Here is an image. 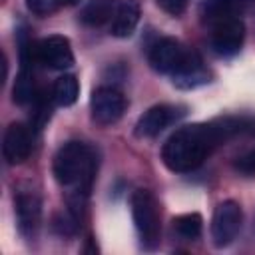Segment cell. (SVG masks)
I'll use <instances>...</instances> for the list:
<instances>
[{
    "label": "cell",
    "instance_id": "19",
    "mask_svg": "<svg viewBox=\"0 0 255 255\" xmlns=\"http://www.w3.org/2000/svg\"><path fill=\"white\" fill-rule=\"evenodd\" d=\"M155 2H157V6H159L163 12H167L169 16H179V14L185 12L189 0H155Z\"/></svg>",
    "mask_w": 255,
    "mask_h": 255
},
{
    "label": "cell",
    "instance_id": "10",
    "mask_svg": "<svg viewBox=\"0 0 255 255\" xmlns=\"http://www.w3.org/2000/svg\"><path fill=\"white\" fill-rule=\"evenodd\" d=\"M189 48L181 46L175 38H161L149 50V66L159 74H173L187 58Z\"/></svg>",
    "mask_w": 255,
    "mask_h": 255
},
{
    "label": "cell",
    "instance_id": "16",
    "mask_svg": "<svg viewBox=\"0 0 255 255\" xmlns=\"http://www.w3.org/2000/svg\"><path fill=\"white\" fill-rule=\"evenodd\" d=\"M78 96H80V84H78V78L74 74H64L54 82L52 98L58 106H62V108L74 106Z\"/></svg>",
    "mask_w": 255,
    "mask_h": 255
},
{
    "label": "cell",
    "instance_id": "8",
    "mask_svg": "<svg viewBox=\"0 0 255 255\" xmlns=\"http://www.w3.org/2000/svg\"><path fill=\"white\" fill-rule=\"evenodd\" d=\"M18 231L24 239H36L42 223V201L34 191H18L14 197Z\"/></svg>",
    "mask_w": 255,
    "mask_h": 255
},
{
    "label": "cell",
    "instance_id": "2",
    "mask_svg": "<svg viewBox=\"0 0 255 255\" xmlns=\"http://www.w3.org/2000/svg\"><path fill=\"white\" fill-rule=\"evenodd\" d=\"M96 153L84 141H66L54 155L52 171L62 187H72L78 193L88 195L96 177Z\"/></svg>",
    "mask_w": 255,
    "mask_h": 255
},
{
    "label": "cell",
    "instance_id": "9",
    "mask_svg": "<svg viewBox=\"0 0 255 255\" xmlns=\"http://www.w3.org/2000/svg\"><path fill=\"white\" fill-rule=\"evenodd\" d=\"M245 40V24L239 18H229L211 26V48L217 56H235Z\"/></svg>",
    "mask_w": 255,
    "mask_h": 255
},
{
    "label": "cell",
    "instance_id": "14",
    "mask_svg": "<svg viewBox=\"0 0 255 255\" xmlns=\"http://www.w3.org/2000/svg\"><path fill=\"white\" fill-rule=\"evenodd\" d=\"M139 22V4L135 0H122L114 18L110 32L116 38H129Z\"/></svg>",
    "mask_w": 255,
    "mask_h": 255
},
{
    "label": "cell",
    "instance_id": "18",
    "mask_svg": "<svg viewBox=\"0 0 255 255\" xmlns=\"http://www.w3.org/2000/svg\"><path fill=\"white\" fill-rule=\"evenodd\" d=\"M76 0H26V8L36 16H50L60 8L74 4Z\"/></svg>",
    "mask_w": 255,
    "mask_h": 255
},
{
    "label": "cell",
    "instance_id": "15",
    "mask_svg": "<svg viewBox=\"0 0 255 255\" xmlns=\"http://www.w3.org/2000/svg\"><path fill=\"white\" fill-rule=\"evenodd\" d=\"M118 0H88V4L84 6L80 20L86 26H104L106 22H110L118 10Z\"/></svg>",
    "mask_w": 255,
    "mask_h": 255
},
{
    "label": "cell",
    "instance_id": "3",
    "mask_svg": "<svg viewBox=\"0 0 255 255\" xmlns=\"http://www.w3.org/2000/svg\"><path fill=\"white\" fill-rule=\"evenodd\" d=\"M131 217L143 249H155L159 243L161 223H159V205L151 191L135 189L131 193Z\"/></svg>",
    "mask_w": 255,
    "mask_h": 255
},
{
    "label": "cell",
    "instance_id": "1",
    "mask_svg": "<svg viewBox=\"0 0 255 255\" xmlns=\"http://www.w3.org/2000/svg\"><path fill=\"white\" fill-rule=\"evenodd\" d=\"M255 129V120L225 116L207 124H191L175 129L161 147V161L167 169L185 173L203 163L207 155L223 141Z\"/></svg>",
    "mask_w": 255,
    "mask_h": 255
},
{
    "label": "cell",
    "instance_id": "11",
    "mask_svg": "<svg viewBox=\"0 0 255 255\" xmlns=\"http://www.w3.org/2000/svg\"><path fill=\"white\" fill-rule=\"evenodd\" d=\"M32 151V133L24 124H10L4 131V141H2V153L6 163L18 165L24 163L30 157Z\"/></svg>",
    "mask_w": 255,
    "mask_h": 255
},
{
    "label": "cell",
    "instance_id": "5",
    "mask_svg": "<svg viewBox=\"0 0 255 255\" xmlns=\"http://www.w3.org/2000/svg\"><path fill=\"white\" fill-rule=\"evenodd\" d=\"M90 112H92V120L98 126H112V124H116L124 116V112H126V98L116 88L100 86V88H96L92 92Z\"/></svg>",
    "mask_w": 255,
    "mask_h": 255
},
{
    "label": "cell",
    "instance_id": "4",
    "mask_svg": "<svg viewBox=\"0 0 255 255\" xmlns=\"http://www.w3.org/2000/svg\"><path fill=\"white\" fill-rule=\"evenodd\" d=\"M241 223H243V211L241 205L233 199H225L221 201L211 217V239L215 247H227L229 243H233V239L237 237V233L241 231Z\"/></svg>",
    "mask_w": 255,
    "mask_h": 255
},
{
    "label": "cell",
    "instance_id": "20",
    "mask_svg": "<svg viewBox=\"0 0 255 255\" xmlns=\"http://www.w3.org/2000/svg\"><path fill=\"white\" fill-rule=\"evenodd\" d=\"M235 169L241 171V173H245V175H253L255 173V149H251V151L243 153L241 157H237Z\"/></svg>",
    "mask_w": 255,
    "mask_h": 255
},
{
    "label": "cell",
    "instance_id": "17",
    "mask_svg": "<svg viewBox=\"0 0 255 255\" xmlns=\"http://www.w3.org/2000/svg\"><path fill=\"white\" fill-rule=\"evenodd\" d=\"M171 229L183 241H195L203 231V217L199 213H183L171 221Z\"/></svg>",
    "mask_w": 255,
    "mask_h": 255
},
{
    "label": "cell",
    "instance_id": "12",
    "mask_svg": "<svg viewBox=\"0 0 255 255\" xmlns=\"http://www.w3.org/2000/svg\"><path fill=\"white\" fill-rule=\"evenodd\" d=\"M171 82L179 90H193L209 82V72L205 70L201 56L195 50H189L183 64L171 74Z\"/></svg>",
    "mask_w": 255,
    "mask_h": 255
},
{
    "label": "cell",
    "instance_id": "13",
    "mask_svg": "<svg viewBox=\"0 0 255 255\" xmlns=\"http://www.w3.org/2000/svg\"><path fill=\"white\" fill-rule=\"evenodd\" d=\"M247 0H201L199 14L207 24H217L229 18H239L245 10Z\"/></svg>",
    "mask_w": 255,
    "mask_h": 255
},
{
    "label": "cell",
    "instance_id": "6",
    "mask_svg": "<svg viewBox=\"0 0 255 255\" xmlns=\"http://www.w3.org/2000/svg\"><path fill=\"white\" fill-rule=\"evenodd\" d=\"M185 106H175V104H157L151 106L147 112L139 116L135 122V135L137 137H155L159 135L165 128L175 124L185 116Z\"/></svg>",
    "mask_w": 255,
    "mask_h": 255
},
{
    "label": "cell",
    "instance_id": "7",
    "mask_svg": "<svg viewBox=\"0 0 255 255\" xmlns=\"http://www.w3.org/2000/svg\"><path fill=\"white\" fill-rule=\"evenodd\" d=\"M34 60L50 70H68L74 66V52L66 36L54 34L42 38L34 46Z\"/></svg>",
    "mask_w": 255,
    "mask_h": 255
}]
</instances>
